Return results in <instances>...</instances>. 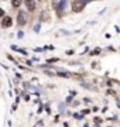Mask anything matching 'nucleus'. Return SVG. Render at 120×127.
<instances>
[{
    "label": "nucleus",
    "mask_w": 120,
    "mask_h": 127,
    "mask_svg": "<svg viewBox=\"0 0 120 127\" xmlns=\"http://www.w3.org/2000/svg\"><path fill=\"white\" fill-rule=\"evenodd\" d=\"M66 6H68V0H58L54 6V9L55 11L58 13V16H62V11L66 9Z\"/></svg>",
    "instance_id": "obj_3"
},
{
    "label": "nucleus",
    "mask_w": 120,
    "mask_h": 127,
    "mask_svg": "<svg viewBox=\"0 0 120 127\" xmlns=\"http://www.w3.org/2000/svg\"><path fill=\"white\" fill-rule=\"evenodd\" d=\"M16 51H17V52H20V54H23V55H26V57H27V51L24 50V48H19V47H17V48H16Z\"/></svg>",
    "instance_id": "obj_11"
},
{
    "label": "nucleus",
    "mask_w": 120,
    "mask_h": 127,
    "mask_svg": "<svg viewBox=\"0 0 120 127\" xmlns=\"http://www.w3.org/2000/svg\"><path fill=\"white\" fill-rule=\"evenodd\" d=\"M44 20H48V14H47L45 11H42L41 17H40V21H44Z\"/></svg>",
    "instance_id": "obj_9"
},
{
    "label": "nucleus",
    "mask_w": 120,
    "mask_h": 127,
    "mask_svg": "<svg viewBox=\"0 0 120 127\" xmlns=\"http://www.w3.org/2000/svg\"><path fill=\"white\" fill-rule=\"evenodd\" d=\"M72 102V96H68L66 99H65V103H71Z\"/></svg>",
    "instance_id": "obj_14"
},
{
    "label": "nucleus",
    "mask_w": 120,
    "mask_h": 127,
    "mask_svg": "<svg viewBox=\"0 0 120 127\" xmlns=\"http://www.w3.org/2000/svg\"><path fill=\"white\" fill-rule=\"evenodd\" d=\"M24 4H26L28 11H34L37 7V1L35 0H24Z\"/></svg>",
    "instance_id": "obj_5"
},
{
    "label": "nucleus",
    "mask_w": 120,
    "mask_h": 127,
    "mask_svg": "<svg viewBox=\"0 0 120 127\" xmlns=\"http://www.w3.org/2000/svg\"><path fill=\"white\" fill-rule=\"evenodd\" d=\"M102 52V48H95V50L90 52V55H99Z\"/></svg>",
    "instance_id": "obj_10"
},
{
    "label": "nucleus",
    "mask_w": 120,
    "mask_h": 127,
    "mask_svg": "<svg viewBox=\"0 0 120 127\" xmlns=\"http://www.w3.org/2000/svg\"><path fill=\"white\" fill-rule=\"evenodd\" d=\"M28 21V17H27V13L23 11V10H19V14H17V24L19 27H24Z\"/></svg>",
    "instance_id": "obj_2"
},
{
    "label": "nucleus",
    "mask_w": 120,
    "mask_h": 127,
    "mask_svg": "<svg viewBox=\"0 0 120 127\" xmlns=\"http://www.w3.org/2000/svg\"><path fill=\"white\" fill-rule=\"evenodd\" d=\"M23 3V0H11V6H13L14 9H19L20 6Z\"/></svg>",
    "instance_id": "obj_6"
},
{
    "label": "nucleus",
    "mask_w": 120,
    "mask_h": 127,
    "mask_svg": "<svg viewBox=\"0 0 120 127\" xmlns=\"http://www.w3.org/2000/svg\"><path fill=\"white\" fill-rule=\"evenodd\" d=\"M72 54H74V51H72V50H69V51H66V55H72Z\"/></svg>",
    "instance_id": "obj_19"
},
{
    "label": "nucleus",
    "mask_w": 120,
    "mask_h": 127,
    "mask_svg": "<svg viewBox=\"0 0 120 127\" xmlns=\"http://www.w3.org/2000/svg\"><path fill=\"white\" fill-rule=\"evenodd\" d=\"M17 37H19V38H23V37H24V31H19V32H17Z\"/></svg>",
    "instance_id": "obj_15"
},
{
    "label": "nucleus",
    "mask_w": 120,
    "mask_h": 127,
    "mask_svg": "<svg viewBox=\"0 0 120 127\" xmlns=\"http://www.w3.org/2000/svg\"><path fill=\"white\" fill-rule=\"evenodd\" d=\"M72 11L74 13H82L86 7V0H74L72 1Z\"/></svg>",
    "instance_id": "obj_1"
},
{
    "label": "nucleus",
    "mask_w": 120,
    "mask_h": 127,
    "mask_svg": "<svg viewBox=\"0 0 120 127\" xmlns=\"http://www.w3.org/2000/svg\"><path fill=\"white\" fill-rule=\"evenodd\" d=\"M0 26H1V28H11V26H13V18H11V16H6L4 14L1 17Z\"/></svg>",
    "instance_id": "obj_4"
},
{
    "label": "nucleus",
    "mask_w": 120,
    "mask_h": 127,
    "mask_svg": "<svg viewBox=\"0 0 120 127\" xmlns=\"http://www.w3.org/2000/svg\"><path fill=\"white\" fill-rule=\"evenodd\" d=\"M3 16H4V10L0 7V17H3Z\"/></svg>",
    "instance_id": "obj_18"
},
{
    "label": "nucleus",
    "mask_w": 120,
    "mask_h": 127,
    "mask_svg": "<svg viewBox=\"0 0 120 127\" xmlns=\"http://www.w3.org/2000/svg\"><path fill=\"white\" fill-rule=\"evenodd\" d=\"M64 110H65V103H61L60 104V112L61 113H64Z\"/></svg>",
    "instance_id": "obj_13"
},
{
    "label": "nucleus",
    "mask_w": 120,
    "mask_h": 127,
    "mask_svg": "<svg viewBox=\"0 0 120 127\" xmlns=\"http://www.w3.org/2000/svg\"><path fill=\"white\" fill-rule=\"evenodd\" d=\"M74 117L76 119V120H83V114L82 113H81V114H79V113H74Z\"/></svg>",
    "instance_id": "obj_12"
},
{
    "label": "nucleus",
    "mask_w": 120,
    "mask_h": 127,
    "mask_svg": "<svg viewBox=\"0 0 120 127\" xmlns=\"http://www.w3.org/2000/svg\"><path fill=\"white\" fill-rule=\"evenodd\" d=\"M88 113H90V109H85V110H82V114H88Z\"/></svg>",
    "instance_id": "obj_16"
},
{
    "label": "nucleus",
    "mask_w": 120,
    "mask_h": 127,
    "mask_svg": "<svg viewBox=\"0 0 120 127\" xmlns=\"http://www.w3.org/2000/svg\"><path fill=\"white\" fill-rule=\"evenodd\" d=\"M58 61H60V58H50L47 61V64H48V65H52L54 62H58Z\"/></svg>",
    "instance_id": "obj_8"
},
{
    "label": "nucleus",
    "mask_w": 120,
    "mask_h": 127,
    "mask_svg": "<svg viewBox=\"0 0 120 127\" xmlns=\"http://www.w3.org/2000/svg\"><path fill=\"white\" fill-rule=\"evenodd\" d=\"M40 28H41V24L37 23L35 26H32V31H34V32H37V34H38V32H40Z\"/></svg>",
    "instance_id": "obj_7"
},
{
    "label": "nucleus",
    "mask_w": 120,
    "mask_h": 127,
    "mask_svg": "<svg viewBox=\"0 0 120 127\" xmlns=\"http://www.w3.org/2000/svg\"><path fill=\"white\" fill-rule=\"evenodd\" d=\"M100 117H95V123H96V124H100Z\"/></svg>",
    "instance_id": "obj_17"
}]
</instances>
